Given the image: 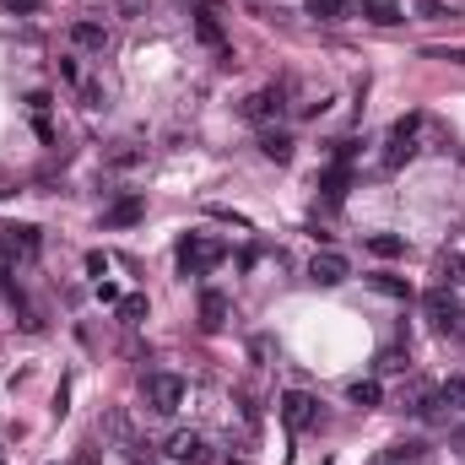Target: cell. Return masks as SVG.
I'll return each mask as SVG.
<instances>
[{
	"label": "cell",
	"mask_w": 465,
	"mask_h": 465,
	"mask_svg": "<svg viewBox=\"0 0 465 465\" xmlns=\"http://www.w3.org/2000/svg\"><path fill=\"white\" fill-rule=\"evenodd\" d=\"M444 282H465V254H444Z\"/></svg>",
	"instance_id": "484cf974"
},
{
	"label": "cell",
	"mask_w": 465,
	"mask_h": 465,
	"mask_svg": "<svg viewBox=\"0 0 465 465\" xmlns=\"http://www.w3.org/2000/svg\"><path fill=\"white\" fill-rule=\"evenodd\" d=\"M71 465H98V449H92V444H82V449H76V460H71Z\"/></svg>",
	"instance_id": "4dcf8cb0"
},
{
	"label": "cell",
	"mask_w": 465,
	"mask_h": 465,
	"mask_svg": "<svg viewBox=\"0 0 465 465\" xmlns=\"http://www.w3.org/2000/svg\"><path fill=\"white\" fill-rule=\"evenodd\" d=\"M260 157L293 163V136H287V130H265V136H260Z\"/></svg>",
	"instance_id": "5bb4252c"
},
{
	"label": "cell",
	"mask_w": 465,
	"mask_h": 465,
	"mask_svg": "<svg viewBox=\"0 0 465 465\" xmlns=\"http://www.w3.org/2000/svg\"><path fill=\"white\" fill-rule=\"evenodd\" d=\"M449 449H454V454H465V428H454V433H449Z\"/></svg>",
	"instance_id": "1f68e13d"
},
{
	"label": "cell",
	"mask_w": 465,
	"mask_h": 465,
	"mask_svg": "<svg viewBox=\"0 0 465 465\" xmlns=\"http://www.w3.org/2000/svg\"><path fill=\"white\" fill-rule=\"evenodd\" d=\"M401 401H406V412H412V417H433V412L444 406V401H438V389H428V384H412V389L401 395Z\"/></svg>",
	"instance_id": "7c38bea8"
},
{
	"label": "cell",
	"mask_w": 465,
	"mask_h": 465,
	"mask_svg": "<svg viewBox=\"0 0 465 465\" xmlns=\"http://www.w3.org/2000/svg\"><path fill=\"white\" fill-rule=\"evenodd\" d=\"M417 157V136H401V130H389V141H384V168L395 173L401 163H412Z\"/></svg>",
	"instance_id": "30bf717a"
},
{
	"label": "cell",
	"mask_w": 465,
	"mask_h": 465,
	"mask_svg": "<svg viewBox=\"0 0 465 465\" xmlns=\"http://www.w3.org/2000/svg\"><path fill=\"white\" fill-rule=\"evenodd\" d=\"M368 254H379V260H401V254H406V238H401V233H373V238H368Z\"/></svg>",
	"instance_id": "d6986e66"
},
{
	"label": "cell",
	"mask_w": 465,
	"mask_h": 465,
	"mask_svg": "<svg viewBox=\"0 0 465 465\" xmlns=\"http://www.w3.org/2000/svg\"><path fill=\"white\" fill-rule=\"evenodd\" d=\"M87 277H98V282H103V277H108V254H98V249H92V254H87Z\"/></svg>",
	"instance_id": "4316f807"
},
{
	"label": "cell",
	"mask_w": 465,
	"mask_h": 465,
	"mask_svg": "<svg viewBox=\"0 0 465 465\" xmlns=\"http://www.w3.org/2000/svg\"><path fill=\"white\" fill-rule=\"evenodd\" d=\"M277 114H282V87H260V92L244 98V119H254V124L277 119Z\"/></svg>",
	"instance_id": "8992f818"
},
{
	"label": "cell",
	"mask_w": 465,
	"mask_h": 465,
	"mask_svg": "<svg viewBox=\"0 0 465 465\" xmlns=\"http://www.w3.org/2000/svg\"><path fill=\"white\" fill-rule=\"evenodd\" d=\"M428 60H449V65H465V49H428Z\"/></svg>",
	"instance_id": "f1b7e54d"
},
{
	"label": "cell",
	"mask_w": 465,
	"mask_h": 465,
	"mask_svg": "<svg viewBox=\"0 0 465 465\" xmlns=\"http://www.w3.org/2000/svg\"><path fill=\"white\" fill-rule=\"evenodd\" d=\"M6 6H12V12H33V6H38V0H6Z\"/></svg>",
	"instance_id": "d6a6232c"
},
{
	"label": "cell",
	"mask_w": 465,
	"mask_h": 465,
	"mask_svg": "<svg viewBox=\"0 0 465 465\" xmlns=\"http://www.w3.org/2000/svg\"><path fill=\"white\" fill-rule=\"evenodd\" d=\"M147 217V201H141V195H119V201L103 212V228H136Z\"/></svg>",
	"instance_id": "ba28073f"
},
{
	"label": "cell",
	"mask_w": 465,
	"mask_h": 465,
	"mask_svg": "<svg viewBox=\"0 0 465 465\" xmlns=\"http://www.w3.org/2000/svg\"><path fill=\"white\" fill-rule=\"evenodd\" d=\"M373 465H422V444H389Z\"/></svg>",
	"instance_id": "44dd1931"
},
{
	"label": "cell",
	"mask_w": 465,
	"mask_h": 465,
	"mask_svg": "<svg viewBox=\"0 0 465 465\" xmlns=\"http://www.w3.org/2000/svg\"><path fill=\"white\" fill-rule=\"evenodd\" d=\"M168 454H173V465H206V460H212L201 433H173V438H168Z\"/></svg>",
	"instance_id": "52a82bcc"
},
{
	"label": "cell",
	"mask_w": 465,
	"mask_h": 465,
	"mask_svg": "<svg viewBox=\"0 0 465 465\" xmlns=\"http://www.w3.org/2000/svg\"><path fill=\"white\" fill-rule=\"evenodd\" d=\"M373 287H379V293H389V298H406V293H412L401 277H373Z\"/></svg>",
	"instance_id": "d4e9b609"
},
{
	"label": "cell",
	"mask_w": 465,
	"mask_h": 465,
	"mask_svg": "<svg viewBox=\"0 0 465 465\" xmlns=\"http://www.w3.org/2000/svg\"><path fill=\"white\" fill-rule=\"evenodd\" d=\"M303 12L314 22H347L352 17V0H303Z\"/></svg>",
	"instance_id": "8fae6325"
},
{
	"label": "cell",
	"mask_w": 465,
	"mask_h": 465,
	"mask_svg": "<svg viewBox=\"0 0 465 465\" xmlns=\"http://www.w3.org/2000/svg\"><path fill=\"white\" fill-rule=\"evenodd\" d=\"M173 260H179V271H184V277H201V271H212V265L228 260V244H222V238H201V233H189V238H179Z\"/></svg>",
	"instance_id": "6da1fadb"
},
{
	"label": "cell",
	"mask_w": 465,
	"mask_h": 465,
	"mask_svg": "<svg viewBox=\"0 0 465 465\" xmlns=\"http://www.w3.org/2000/svg\"><path fill=\"white\" fill-rule=\"evenodd\" d=\"M363 17L373 28H395V22H406V6L401 0H363Z\"/></svg>",
	"instance_id": "9c48e42d"
},
{
	"label": "cell",
	"mask_w": 465,
	"mask_h": 465,
	"mask_svg": "<svg viewBox=\"0 0 465 465\" xmlns=\"http://www.w3.org/2000/svg\"><path fill=\"white\" fill-rule=\"evenodd\" d=\"M0 233H6V249H12V254H22V260H33V254H38V228L17 222V228H0Z\"/></svg>",
	"instance_id": "4fadbf2b"
},
{
	"label": "cell",
	"mask_w": 465,
	"mask_h": 465,
	"mask_svg": "<svg viewBox=\"0 0 465 465\" xmlns=\"http://www.w3.org/2000/svg\"><path fill=\"white\" fill-rule=\"evenodd\" d=\"M422 314H428V325L438 330V336H465V314H460V303H454L444 287H433V293L422 298Z\"/></svg>",
	"instance_id": "7a4b0ae2"
},
{
	"label": "cell",
	"mask_w": 465,
	"mask_h": 465,
	"mask_svg": "<svg viewBox=\"0 0 465 465\" xmlns=\"http://www.w3.org/2000/svg\"><path fill=\"white\" fill-rule=\"evenodd\" d=\"M114 309H119V319H124V325H141V319H147V298H141V293H130V298H119Z\"/></svg>",
	"instance_id": "603a6c76"
},
{
	"label": "cell",
	"mask_w": 465,
	"mask_h": 465,
	"mask_svg": "<svg viewBox=\"0 0 465 465\" xmlns=\"http://www.w3.org/2000/svg\"><path fill=\"white\" fill-rule=\"evenodd\" d=\"M71 38H76V49H103V44H108V28H103V22H76Z\"/></svg>",
	"instance_id": "7402d4cb"
},
{
	"label": "cell",
	"mask_w": 465,
	"mask_h": 465,
	"mask_svg": "<svg viewBox=\"0 0 465 465\" xmlns=\"http://www.w3.org/2000/svg\"><path fill=\"white\" fill-rule=\"evenodd\" d=\"M130 163H141V152H136V147H119V152H114V168H130Z\"/></svg>",
	"instance_id": "f546056e"
},
{
	"label": "cell",
	"mask_w": 465,
	"mask_h": 465,
	"mask_svg": "<svg viewBox=\"0 0 465 465\" xmlns=\"http://www.w3.org/2000/svg\"><path fill=\"white\" fill-rule=\"evenodd\" d=\"M195 38L228 54V38H222V22H217V12H195Z\"/></svg>",
	"instance_id": "2e32d148"
},
{
	"label": "cell",
	"mask_w": 465,
	"mask_h": 465,
	"mask_svg": "<svg viewBox=\"0 0 465 465\" xmlns=\"http://www.w3.org/2000/svg\"><path fill=\"white\" fill-rule=\"evenodd\" d=\"M347 401L368 412V406H379V401H384V389H379V379H352V384H347Z\"/></svg>",
	"instance_id": "e0dca14e"
},
{
	"label": "cell",
	"mask_w": 465,
	"mask_h": 465,
	"mask_svg": "<svg viewBox=\"0 0 465 465\" xmlns=\"http://www.w3.org/2000/svg\"><path fill=\"white\" fill-rule=\"evenodd\" d=\"M147 406L152 412H179L184 406V379L179 373H147Z\"/></svg>",
	"instance_id": "3957f363"
},
{
	"label": "cell",
	"mask_w": 465,
	"mask_h": 465,
	"mask_svg": "<svg viewBox=\"0 0 465 465\" xmlns=\"http://www.w3.org/2000/svg\"><path fill=\"white\" fill-rule=\"evenodd\" d=\"M352 277V265H347V254H336V249H319L314 260H309V282L314 287H341Z\"/></svg>",
	"instance_id": "5b68a950"
},
{
	"label": "cell",
	"mask_w": 465,
	"mask_h": 465,
	"mask_svg": "<svg viewBox=\"0 0 465 465\" xmlns=\"http://www.w3.org/2000/svg\"><path fill=\"white\" fill-rule=\"evenodd\" d=\"M438 401H444L449 412H460V417H465V373H449V379L438 384Z\"/></svg>",
	"instance_id": "ffe728a7"
},
{
	"label": "cell",
	"mask_w": 465,
	"mask_h": 465,
	"mask_svg": "<svg viewBox=\"0 0 465 465\" xmlns=\"http://www.w3.org/2000/svg\"><path fill=\"white\" fill-rule=\"evenodd\" d=\"M347 184H352V168L336 157V168H330V173H325V184H319V189H325V201H347Z\"/></svg>",
	"instance_id": "ac0fdd59"
},
{
	"label": "cell",
	"mask_w": 465,
	"mask_h": 465,
	"mask_svg": "<svg viewBox=\"0 0 465 465\" xmlns=\"http://www.w3.org/2000/svg\"><path fill=\"white\" fill-rule=\"evenodd\" d=\"M379 368H384V373H401V368H406V352H384Z\"/></svg>",
	"instance_id": "83f0119b"
},
{
	"label": "cell",
	"mask_w": 465,
	"mask_h": 465,
	"mask_svg": "<svg viewBox=\"0 0 465 465\" xmlns=\"http://www.w3.org/2000/svg\"><path fill=\"white\" fill-rule=\"evenodd\" d=\"M417 12H422V22H444V17H454L444 0H417Z\"/></svg>",
	"instance_id": "cb8c5ba5"
},
{
	"label": "cell",
	"mask_w": 465,
	"mask_h": 465,
	"mask_svg": "<svg viewBox=\"0 0 465 465\" xmlns=\"http://www.w3.org/2000/svg\"><path fill=\"white\" fill-rule=\"evenodd\" d=\"M228 325V298L222 293H201V330H222Z\"/></svg>",
	"instance_id": "9a60e30c"
},
{
	"label": "cell",
	"mask_w": 465,
	"mask_h": 465,
	"mask_svg": "<svg viewBox=\"0 0 465 465\" xmlns=\"http://www.w3.org/2000/svg\"><path fill=\"white\" fill-rule=\"evenodd\" d=\"M282 422H287L293 433H309V428L319 422V401H314L309 389H287V395H282Z\"/></svg>",
	"instance_id": "277c9868"
}]
</instances>
